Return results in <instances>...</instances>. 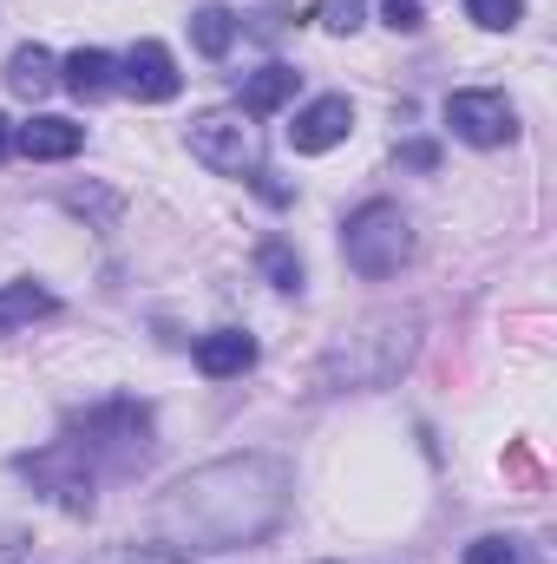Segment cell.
<instances>
[{"label": "cell", "instance_id": "cell-1", "mask_svg": "<svg viewBox=\"0 0 557 564\" xmlns=\"http://www.w3.org/2000/svg\"><path fill=\"white\" fill-rule=\"evenodd\" d=\"M295 479L276 453H223L184 473L157 499V539L171 552H250L288 519Z\"/></svg>", "mask_w": 557, "mask_h": 564}, {"label": "cell", "instance_id": "cell-2", "mask_svg": "<svg viewBox=\"0 0 557 564\" xmlns=\"http://www.w3.org/2000/svg\"><path fill=\"white\" fill-rule=\"evenodd\" d=\"M414 315H368L321 355V388H387L414 361Z\"/></svg>", "mask_w": 557, "mask_h": 564}, {"label": "cell", "instance_id": "cell-3", "mask_svg": "<svg viewBox=\"0 0 557 564\" xmlns=\"http://www.w3.org/2000/svg\"><path fill=\"white\" fill-rule=\"evenodd\" d=\"M341 257H348L354 276H368V282L394 276V270L414 257V224H407V210L387 204V197L361 204V210L341 224Z\"/></svg>", "mask_w": 557, "mask_h": 564}, {"label": "cell", "instance_id": "cell-4", "mask_svg": "<svg viewBox=\"0 0 557 564\" xmlns=\"http://www.w3.org/2000/svg\"><path fill=\"white\" fill-rule=\"evenodd\" d=\"M190 158L217 177H256L263 171V132L250 112H204V119H190Z\"/></svg>", "mask_w": 557, "mask_h": 564}, {"label": "cell", "instance_id": "cell-5", "mask_svg": "<svg viewBox=\"0 0 557 564\" xmlns=\"http://www.w3.org/2000/svg\"><path fill=\"white\" fill-rule=\"evenodd\" d=\"M73 446L86 459L132 466V459L151 453V408H139V401H106V408H92V414L73 421Z\"/></svg>", "mask_w": 557, "mask_h": 564}, {"label": "cell", "instance_id": "cell-6", "mask_svg": "<svg viewBox=\"0 0 557 564\" xmlns=\"http://www.w3.org/2000/svg\"><path fill=\"white\" fill-rule=\"evenodd\" d=\"M33 486H46L66 512H92V459L73 446V440H53L46 453H20L13 459Z\"/></svg>", "mask_w": 557, "mask_h": 564}, {"label": "cell", "instance_id": "cell-7", "mask_svg": "<svg viewBox=\"0 0 557 564\" xmlns=\"http://www.w3.org/2000/svg\"><path fill=\"white\" fill-rule=\"evenodd\" d=\"M446 126H452L466 144H505L512 132H518V112H512L505 93L472 86V93H452V99H446Z\"/></svg>", "mask_w": 557, "mask_h": 564}, {"label": "cell", "instance_id": "cell-8", "mask_svg": "<svg viewBox=\"0 0 557 564\" xmlns=\"http://www.w3.org/2000/svg\"><path fill=\"white\" fill-rule=\"evenodd\" d=\"M354 132V106L341 99V93H328V99H308L302 112H295V126H288V144L302 151V158H321V151H335V144Z\"/></svg>", "mask_w": 557, "mask_h": 564}, {"label": "cell", "instance_id": "cell-9", "mask_svg": "<svg viewBox=\"0 0 557 564\" xmlns=\"http://www.w3.org/2000/svg\"><path fill=\"white\" fill-rule=\"evenodd\" d=\"M125 93L144 99V106H164V99L184 93V73H177V59H171L164 40H139V46L125 53Z\"/></svg>", "mask_w": 557, "mask_h": 564}, {"label": "cell", "instance_id": "cell-10", "mask_svg": "<svg viewBox=\"0 0 557 564\" xmlns=\"http://www.w3.org/2000/svg\"><path fill=\"white\" fill-rule=\"evenodd\" d=\"M79 144H86V126H73V119H26V126H13V151H26L33 164L79 158Z\"/></svg>", "mask_w": 557, "mask_h": 564}, {"label": "cell", "instance_id": "cell-11", "mask_svg": "<svg viewBox=\"0 0 557 564\" xmlns=\"http://www.w3.org/2000/svg\"><path fill=\"white\" fill-rule=\"evenodd\" d=\"M197 368H204L210 381H230V375L256 368V335H243V328H217V335H204V341H197Z\"/></svg>", "mask_w": 557, "mask_h": 564}, {"label": "cell", "instance_id": "cell-12", "mask_svg": "<svg viewBox=\"0 0 557 564\" xmlns=\"http://www.w3.org/2000/svg\"><path fill=\"white\" fill-rule=\"evenodd\" d=\"M112 73H119V59L99 53V46H79V53L59 59V86H66L73 99H106V93H112Z\"/></svg>", "mask_w": 557, "mask_h": 564}, {"label": "cell", "instance_id": "cell-13", "mask_svg": "<svg viewBox=\"0 0 557 564\" xmlns=\"http://www.w3.org/2000/svg\"><path fill=\"white\" fill-rule=\"evenodd\" d=\"M53 86H59V59H53L46 46H13V59H7V93L46 99Z\"/></svg>", "mask_w": 557, "mask_h": 564}, {"label": "cell", "instance_id": "cell-14", "mask_svg": "<svg viewBox=\"0 0 557 564\" xmlns=\"http://www.w3.org/2000/svg\"><path fill=\"white\" fill-rule=\"evenodd\" d=\"M295 86H302V73H295V66H263V73H250V79H243V99H237V112H250V119L282 112V106L295 99Z\"/></svg>", "mask_w": 557, "mask_h": 564}, {"label": "cell", "instance_id": "cell-15", "mask_svg": "<svg viewBox=\"0 0 557 564\" xmlns=\"http://www.w3.org/2000/svg\"><path fill=\"white\" fill-rule=\"evenodd\" d=\"M33 315H53V289L33 276L20 282H0V335L7 328H20V322H33Z\"/></svg>", "mask_w": 557, "mask_h": 564}, {"label": "cell", "instance_id": "cell-16", "mask_svg": "<svg viewBox=\"0 0 557 564\" xmlns=\"http://www.w3.org/2000/svg\"><path fill=\"white\" fill-rule=\"evenodd\" d=\"M190 46H197L204 59H223V53L237 46V13H230V7H197V13H190Z\"/></svg>", "mask_w": 557, "mask_h": 564}, {"label": "cell", "instance_id": "cell-17", "mask_svg": "<svg viewBox=\"0 0 557 564\" xmlns=\"http://www.w3.org/2000/svg\"><path fill=\"white\" fill-rule=\"evenodd\" d=\"M256 270H263V276L276 282L282 295H295V289H302V257H295V250H288L282 237H270V243L256 250Z\"/></svg>", "mask_w": 557, "mask_h": 564}, {"label": "cell", "instance_id": "cell-18", "mask_svg": "<svg viewBox=\"0 0 557 564\" xmlns=\"http://www.w3.org/2000/svg\"><path fill=\"white\" fill-rule=\"evenodd\" d=\"M466 20L485 26V33H512L525 20V0H466Z\"/></svg>", "mask_w": 557, "mask_h": 564}, {"label": "cell", "instance_id": "cell-19", "mask_svg": "<svg viewBox=\"0 0 557 564\" xmlns=\"http://www.w3.org/2000/svg\"><path fill=\"white\" fill-rule=\"evenodd\" d=\"M361 20H368L361 0H321V7H315V26H321V33H361Z\"/></svg>", "mask_w": 557, "mask_h": 564}, {"label": "cell", "instance_id": "cell-20", "mask_svg": "<svg viewBox=\"0 0 557 564\" xmlns=\"http://www.w3.org/2000/svg\"><path fill=\"white\" fill-rule=\"evenodd\" d=\"M86 564H184V552H171V545H112V552H99Z\"/></svg>", "mask_w": 557, "mask_h": 564}, {"label": "cell", "instance_id": "cell-21", "mask_svg": "<svg viewBox=\"0 0 557 564\" xmlns=\"http://www.w3.org/2000/svg\"><path fill=\"white\" fill-rule=\"evenodd\" d=\"M466 564H525V552H518V539H472Z\"/></svg>", "mask_w": 557, "mask_h": 564}, {"label": "cell", "instance_id": "cell-22", "mask_svg": "<svg viewBox=\"0 0 557 564\" xmlns=\"http://www.w3.org/2000/svg\"><path fill=\"white\" fill-rule=\"evenodd\" d=\"M394 33H419L426 26V13H419V0H387V13H381Z\"/></svg>", "mask_w": 557, "mask_h": 564}, {"label": "cell", "instance_id": "cell-23", "mask_svg": "<svg viewBox=\"0 0 557 564\" xmlns=\"http://www.w3.org/2000/svg\"><path fill=\"white\" fill-rule=\"evenodd\" d=\"M401 164H414V171H433V164H439V151H433L426 139H419V144H401Z\"/></svg>", "mask_w": 557, "mask_h": 564}, {"label": "cell", "instance_id": "cell-24", "mask_svg": "<svg viewBox=\"0 0 557 564\" xmlns=\"http://www.w3.org/2000/svg\"><path fill=\"white\" fill-rule=\"evenodd\" d=\"M7 151H13V126H7V119H0V158H7Z\"/></svg>", "mask_w": 557, "mask_h": 564}]
</instances>
